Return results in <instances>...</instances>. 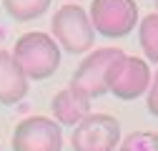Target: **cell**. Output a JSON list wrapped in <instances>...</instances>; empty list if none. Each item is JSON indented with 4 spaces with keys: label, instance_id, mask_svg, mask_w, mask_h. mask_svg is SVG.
Listing matches in <instances>:
<instances>
[{
    "label": "cell",
    "instance_id": "obj_7",
    "mask_svg": "<svg viewBox=\"0 0 158 151\" xmlns=\"http://www.w3.org/2000/svg\"><path fill=\"white\" fill-rule=\"evenodd\" d=\"M151 78H153L151 66L143 58H138V55H123V61L118 63L113 78H110L108 91L121 101H135L143 93H148Z\"/></svg>",
    "mask_w": 158,
    "mask_h": 151
},
{
    "label": "cell",
    "instance_id": "obj_2",
    "mask_svg": "<svg viewBox=\"0 0 158 151\" xmlns=\"http://www.w3.org/2000/svg\"><path fill=\"white\" fill-rule=\"evenodd\" d=\"M50 28H53V41L58 43V48H63L73 55L90 53L95 30L90 25L88 10L83 5L68 3L63 8H58L50 20Z\"/></svg>",
    "mask_w": 158,
    "mask_h": 151
},
{
    "label": "cell",
    "instance_id": "obj_1",
    "mask_svg": "<svg viewBox=\"0 0 158 151\" xmlns=\"http://www.w3.org/2000/svg\"><path fill=\"white\" fill-rule=\"evenodd\" d=\"M13 58L23 68L28 81H45L60 66V48L48 33L30 30L15 41Z\"/></svg>",
    "mask_w": 158,
    "mask_h": 151
},
{
    "label": "cell",
    "instance_id": "obj_10",
    "mask_svg": "<svg viewBox=\"0 0 158 151\" xmlns=\"http://www.w3.org/2000/svg\"><path fill=\"white\" fill-rule=\"evenodd\" d=\"M53 0H3V8L5 13L18 23H28V20H35L48 13V5Z\"/></svg>",
    "mask_w": 158,
    "mask_h": 151
},
{
    "label": "cell",
    "instance_id": "obj_5",
    "mask_svg": "<svg viewBox=\"0 0 158 151\" xmlns=\"http://www.w3.org/2000/svg\"><path fill=\"white\" fill-rule=\"evenodd\" d=\"M73 151H115L121 144V123L110 113H88L73 128Z\"/></svg>",
    "mask_w": 158,
    "mask_h": 151
},
{
    "label": "cell",
    "instance_id": "obj_3",
    "mask_svg": "<svg viewBox=\"0 0 158 151\" xmlns=\"http://www.w3.org/2000/svg\"><path fill=\"white\" fill-rule=\"evenodd\" d=\"M123 55L126 53L121 48H95V50H90L78 63L70 86L83 91L88 98H98L103 93H108L110 78H113L118 63L123 61Z\"/></svg>",
    "mask_w": 158,
    "mask_h": 151
},
{
    "label": "cell",
    "instance_id": "obj_12",
    "mask_svg": "<svg viewBox=\"0 0 158 151\" xmlns=\"http://www.w3.org/2000/svg\"><path fill=\"white\" fill-rule=\"evenodd\" d=\"M126 151H158V134L156 131H133L123 139Z\"/></svg>",
    "mask_w": 158,
    "mask_h": 151
},
{
    "label": "cell",
    "instance_id": "obj_13",
    "mask_svg": "<svg viewBox=\"0 0 158 151\" xmlns=\"http://www.w3.org/2000/svg\"><path fill=\"white\" fill-rule=\"evenodd\" d=\"M148 113L158 119V73L151 78V86H148Z\"/></svg>",
    "mask_w": 158,
    "mask_h": 151
},
{
    "label": "cell",
    "instance_id": "obj_8",
    "mask_svg": "<svg viewBox=\"0 0 158 151\" xmlns=\"http://www.w3.org/2000/svg\"><path fill=\"white\" fill-rule=\"evenodd\" d=\"M50 111H53V121L58 126H78L90 113V98L83 91L68 86L53 96Z\"/></svg>",
    "mask_w": 158,
    "mask_h": 151
},
{
    "label": "cell",
    "instance_id": "obj_11",
    "mask_svg": "<svg viewBox=\"0 0 158 151\" xmlns=\"http://www.w3.org/2000/svg\"><path fill=\"white\" fill-rule=\"evenodd\" d=\"M138 38H141V48L146 53V63H158V13L146 15L141 25H138Z\"/></svg>",
    "mask_w": 158,
    "mask_h": 151
},
{
    "label": "cell",
    "instance_id": "obj_4",
    "mask_svg": "<svg viewBox=\"0 0 158 151\" xmlns=\"http://www.w3.org/2000/svg\"><path fill=\"white\" fill-rule=\"evenodd\" d=\"M88 18L95 33L106 38H126L138 25V5L135 0H93Z\"/></svg>",
    "mask_w": 158,
    "mask_h": 151
},
{
    "label": "cell",
    "instance_id": "obj_14",
    "mask_svg": "<svg viewBox=\"0 0 158 151\" xmlns=\"http://www.w3.org/2000/svg\"><path fill=\"white\" fill-rule=\"evenodd\" d=\"M115 151H126V149H121V146H118V149H115Z\"/></svg>",
    "mask_w": 158,
    "mask_h": 151
},
{
    "label": "cell",
    "instance_id": "obj_9",
    "mask_svg": "<svg viewBox=\"0 0 158 151\" xmlns=\"http://www.w3.org/2000/svg\"><path fill=\"white\" fill-rule=\"evenodd\" d=\"M28 76L18 66L13 53L0 50V103L15 106L28 96Z\"/></svg>",
    "mask_w": 158,
    "mask_h": 151
},
{
    "label": "cell",
    "instance_id": "obj_15",
    "mask_svg": "<svg viewBox=\"0 0 158 151\" xmlns=\"http://www.w3.org/2000/svg\"><path fill=\"white\" fill-rule=\"evenodd\" d=\"M153 3H156V8H158V0H153Z\"/></svg>",
    "mask_w": 158,
    "mask_h": 151
},
{
    "label": "cell",
    "instance_id": "obj_6",
    "mask_svg": "<svg viewBox=\"0 0 158 151\" xmlns=\"http://www.w3.org/2000/svg\"><path fill=\"white\" fill-rule=\"evenodd\" d=\"M63 128L48 116H28L13 131V151H60Z\"/></svg>",
    "mask_w": 158,
    "mask_h": 151
}]
</instances>
